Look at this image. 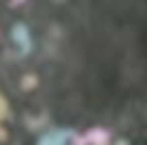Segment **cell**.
Masks as SVG:
<instances>
[{"label":"cell","mask_w":147,"mask_h":145,"mask_svg":"<svg viewBox=\"0 0 147 145\" xmlns=\"http://www.w3.org/2000/svg\"><path fill=\"white\" fill-rule=\"evenodd\" d=\"M0 145H147V0H0Z\"/></svg>","instance_id":"1"}]
</instances>
